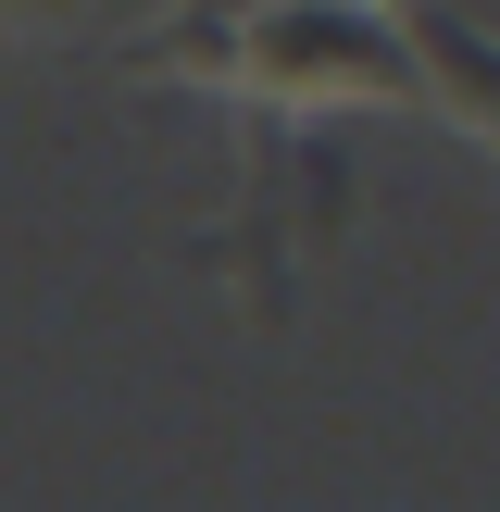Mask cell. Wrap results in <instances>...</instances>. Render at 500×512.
<instances>
[{"label":"cell","mask_w":500,"mask_h":512,"mask_svg":"<svg viewBox=\"0 0 500 512\" xmlns=\"http://www.w3.org/2000/svg\"><path fill=\"white\" fill-rule=\"evenodd\" d=\"M388 13H400V50H413V88H438V113H463L500 150V38L450 25L438 0H388Z\"/></svg>","instance_id":"obj_1"},{"label":"cell","mask_w":500,"mask_h":512,"mask_svg":"<svg viewBox=\"0 0 500 512\" xmlns=\"http://www.w3.org/2000/svg\"><path fill=\"white\" fill-rule=\"evenodd\" d=\"M75 0H0V25H63Z\"/></svg>","instance_id":"obj_2"}]
</instances>
